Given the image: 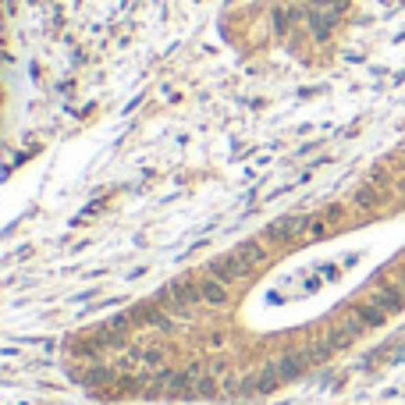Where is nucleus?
I'll return each mask as SVG.
<instances>
[{
    "instance_id": "nucleus-1",
    "label": "nucleus",
    "mask_w": 405,
    "mask_h": 405,
    "mask_svg": "<svg viewBox=\"0 0 405 405\" xmlns=\"http://www.w3.org/2000/svg\"><path fill=\"white\" fill-rule=\"evenodd\" d=\"M157 303H160L164 313L178 316V320H188L192 306H199V303H203V295H199V281H196V277H175V281H167V285L157 292Z\"/></svg>"
},
{
    "instance_id": "nucleus-2",
    "label": "nucleus",
    "mask_w": 405,
    "mask_h": 405,
    "mask_svg": "<svg viewBox=\"0 0 405 405\" xmlns=\"http://www.w3.org/2000/svg\"><path fill=\"white\" fill-rule=\"evenodd\" d=\"M206 274L213 277V281H221V285L234 288L239 281H245V277L252 274V267L242 260L239 252H221V256H213V260L206 263Z\"/></svg>"
},
{
    "instance_id": "nucleus-3",
    "label": "nucleus",
    "mask_w": 405,
    "mask_h": 405,
    "mask_svg": "<svg viewBox=\"0 0 405 405\" xmlns=\"http://www.w3.org/2000/svg\"><path fill=\"white\" fill-rule=\"evenodd\" d=\"M306 221H309V213H288V217L274 221L267 228V242L285 245V242H295V239H306Z\"/></svg>"
},
{
    "instance_id": "nucleus-4",
    "label": "nucleus",
    "mask_w": 405,
    "mask_h": 405,
    "mask_svg": "<svg viewBox=\"0 0 405 405\" xmlns=\"http://www.w3.org/2000/svg\"><path fill=\"white\" fill-rule=\"evenodd\" d=\"M370 298L384 309V313H402L405 309V288H402V281H388V277H377V285H373V292H370Z\"/></svg>"
},
{
    "instance_id": "nucleus-5",
    "label": "nucleus",
    "mask_w": 405,
    "mask_h": 405,
    "mask_svg": "<svg viewBox=\"0 0 405 405\" xmlns=\"http://www.w3.org/2000/svg\"><path fill=\"white\" fill-rule=\"evenodd\" d=\"M309 352H281V355H274L270 359V366L277 370V377L281 380H295V377H303V370L309 366Z\"/></svg>"
},
{
    "instance_id": "nucleus-6",
    "label": "nucleus",
    "mask_w": 405,
    "mask_h": 405,
    "mask_svg": "<svg viewBox=\"0 0 405 405\" xmlns=\"http://www.w3.org/2000/svg\"><path fill=\"white\" fill-rule=\"evenodd\" d=\"M153 388H160V391H167V395H188V373H185V370L164 366V370L153 373Z\"/></svg>"
},
{
    "instance_id": "nucleus-7",
    "label": "nucleus",
    "mask_w": 405,
    "mask_h": 405,
    "mask_svg": "<svg viewBox=\"0 0 405 405\" xmlns=\"http://www.w3.org/2000/svg\"><path fill=\"white\" fill-rule=\"evenodd\" d=\"M199 295H203V306H210V309H224V306H228V298H231L228 285L213 281L210 274H203V277H199Z\"/></svg>"
},
{
    "instance_id": "nucleus-8",
    "label": "nucleus",
    "mask_w": 405,
    "mask_h": 405,
    "mask_svg": "<svg viewBox=\"0 0 405 405\" xmlns=\"http://www.w3.org/2000/svg\"><path fill=\"white\" fill-rule=\"evenodd\" d=\"M349 313H355L362 324H366V331H377V327L388 324V313H384V309L373 303V298H359V303L349 306Z\"/></svg>"
},
{
    "instance_id": "nucleus-9",
    "label": "nucleus",
    "mask_w": 405,
    "mask_h": 405,
    "mask_svg": "<svg viewBox=\"0 0 405 405\" xmlns=\"http://www.w3.org/2000/svg\"><path fill=\"white\" fill-rule=\"evenodd\" d=\"M188 395H199V398H213L217 395V384H213V373L210 370H199V366H188Z\"/></svg>"
},
{
    "instance_id": "nucleus-10",
    "label": "nucleus",
    "mask_w": 405,
    "mask_h": 405,
    "mask_svg": "<svg viewBox=\"0 0 405 405\" xmlns=\"http://www.w3.org/2000/svg\"><path fill=\"white\" fill-rule=\"evenodd\" d=\"M234 252L242 256V260L249 263V267H260L263 260H267V245L263 242H256V239H245V242H239L234 245Z\"/></svg>"
},
{
    "instance_id": "nucleus-11",
    "label": "nucleus",
    "mask_w": 405,
    "mask_h": 405,
    "mask_svg": "<svg viewBox=\"0 0 405 405\" xmlns=\"http://www.w3.org/2000/svg\"><path fill=\"white\" fill-rule=\"evenodd\" d=\"M352 206H355V210H362V213L377 210V206H380V192H377V188H370V185L355 188V192H352Z\"/></svg>"
},
{
    "instance_id": "nucleus-12",
    "label": "nucleus",
    "mask_w": 405,
    "mask_h": 405,
    "mask_svg": "<svg viewBox=\"0 0 405 405\" xmlns=\"http://www.w3.org/2000/svg\"><path fill=\"white\" fill-rule=\"evenodd\" d=\"M324 341H327V345H331V352H345L349 345H352V334L345 331V327H341V324H334V327H327V334H324Z\"/></svg>"
},
{
    "instance_id": "nucleus-13",
    "label": "nucleus",
    "mask_w": 405,
    "mask_h": 405,
    "mask_svg": "<svg viewBox=\"0 0 405 405\" xmlns=\"http://www.w3.org/2000/svg\"><path fill=\"white\" fill-rule=\"evenodd\" d=\"M341 217H345V206H338V203H334V206H327V210H324V221H327V224H338V221H341Z\"/></svg>"
},
{
    "instance_id": "nucleus-14",
    "label": "nucleus",
    "mask_w": 405,
    "mask_h": 405,
    "mask_svg": "<svg viewBox=\"0 0 405 405\" xmlns=\"http://www.w3.org/2000/svg\"><path fill=\"white\" fill-rule=\"evenodd\" d=\"M206 345H210V349H224V345H228V334H221V331L206 334Z\"/></svg>"
},
{
    "instance_id": "nucleus-15",
    "label": "nucleus",
    "mask_w": 405,
    "mask_h": 405,
    "mask_svg": "<svg viewBox=\"0 0 405 405\" xmlns=\"http://www.w3.org/2000/svg\"><path fill=\"white\" fill-rule=\"evenodd\" d=\"M210 373H213V377H224V373H228V362H224V359H213V362H210Z\"/></svg>"
},
{
    "instance_id": "nucleus-16",
    "label": "nucleus",
    "mask_w": 405,
    "mask_h": 405,
    "mask_svg": "<svg viewBox=\"0 0 405 405\" xmlns=\"http://www.w3.org/2000/svg\"><path fill=\"white\" fill-rule=\"evenodd\" d=\"M398 281H402V288H405V267L398 270Z\"/></svg>"
}]
</instances>
